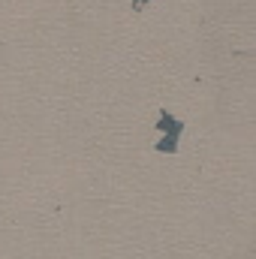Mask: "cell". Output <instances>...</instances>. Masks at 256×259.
Wrapping results in <instances>:
<instances>
[{"label":"cell","mask_w":256,"mask_h":259,"mask_svg":"<svg viewBox=\"0 0 256 259\" xmlns=\"http://www.w3.org/2000/svg\"><path fill=\"white\" fill-rule=\"evenodd\" d=\"M178 142H181L178 136H160L154 148H157L160 154H175V151H178Z\"/></svg>","instance_id":"obj_2"},{"label":"cell","mask_w":256,"mask_h":259,"mask_svg":"<svg viewBox=\"0 0 256 259\" xmlns=\"http://www.w3.org/2000/svg\"><path fill=\"white\" fill-rule=\"evenodd\" d=\"M157 130H160V136H184V121H178L172 112H160V118H157Z\"/></svg>","instance_id":"obj_1"}]
</instances>
